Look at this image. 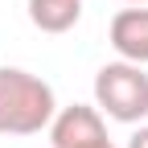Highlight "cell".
<instances>
[{"mask_svg": "<svg viewBox=\"0 0 148 148\" xmlns=\"http://www.w3.org/2000/svg\"><path fill=\"white\" fill-rule=\"evenodd\" d=\"M95 103L119 123L148 115V74L132 62H111L95 74Z\"/></svg>", "mask_w": 148, "mask_h": 148, "instance_id": "cell-2", "label": "cell"}, {"mask_svg": "<svg viewBox=\"0 0 148 148\" xmlns=\"http://www.w3.org/2000/svg\"><path fill=\"white\" fill-rule=\"evenodd\" d=\"M82 0H29V21L41 33H66L78 25Z\"/></svg>", "mask_w": 148, "mask_h": 148, "instance_id": "cell-5", "label": "cell"}, {"mask_svg": "<svg viewBox=\"0 0 148 148\" xmlns=\"http://www.w3.org/2000/svg\"><path fill=\"white\" fill-rule=\"evenodd\" d=\"M111 45L132 66L148 62V8H123L111 21Z\"/></svg>", "mask_w": 148, "mask_h": 148, "instance_id": "cell-4", "label": "cell"}, {"mask_svg": "<svg viewBox=\"0 0 148 148\" xmlns=\"http://www.w3.org/2000/svg\"><path fill=\"white\" fill-rule=\"evenodd\" d=\"M107 144V127L95 107L74 103L53 119V148H99Z\"/></svg>", "mask_w": 148, "mask_h": 148, "instance_id": "cell-3", "label": "cell"}, {"mask_svg": "<svg viewBox=\"0 0 148 148\" xmlns=\"http://www.w3.org/2000/svg\"><path fill=\"white\" fill-rule=\"evenodd\" d=\"M99 148H111V140H107V144H99Z\"/></svg>", "mask_w": 148, "mask_h": 148, "instance_id": "cell-7", "label": "cell"}, {"mask_svg": "<svg viewBox=\"0 0 148 148\" xmlns=\"http://www.w3.org/2000/svg\"><path fill=\"white\" fill-rule=\"evenodd\" d=\"M53 119V90L29 70H0V136H33Z\"/></svg>", "mask_w": 148, "mask_h": 148, "instance_id": "cell-1", "label": "cell"}, {"mask_svg": "<svg viewBox=\"0 0 148 148\" xmlns=\"http://www.w3.org/2000/svg\"><path fill=\"white\" fill-rule=\"evenodd\" d=\"M127 148H148V127H140V132L127 140Z\"/></svg>", "mask_w": 148, "mask_h": 148, "instance_id": "cell-6", "label": "cell"}, {"mask_svg": "<svg viewBox=\"0 0 148 148\" xmlns=\"http://www.w3.org/2000/svg\"><path fill=\"white\" fill-rule=\"evenodd\" d=\"M127 4H140V0H127Z\"/></svg>", "mask_w": 148, "mask_h": 148, "instance_id": "cell-8", "label": "cell"}]
</instances>
